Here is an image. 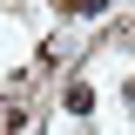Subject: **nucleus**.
<instances>
[{
  "label": "nucleus",
  "instance_id": "obj_1",
  "mask_svg": "<svg viewBox=\"0 0 135 135\" xmlns=\"http://www.w3.org/2000/svg\"><path fill=\"white\" fill-rule=\"evenodd\" d=\"M61 108H68V115H95V88H88V81H68L61 88Z\"/></svg>",
  "mask_w": 135,
  "mask_h": 135
},
{
  "label": "nucleus",
  "instance_id": "obj_2",
  "mask_svg": "<svg viewBox=\"0 0 135 135\" xmlns=\"http://www.w3.org/2000/svg\"><path fill=\"white\" fill-rule=\"evenodd\" d=\"M68 14H101V7H108V0H61Z\"/></svg>",
  "mask_w": 135,
  "mask_h": 135
}]
</instances>
